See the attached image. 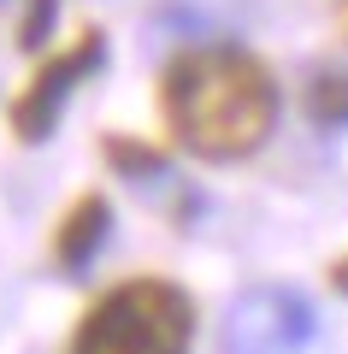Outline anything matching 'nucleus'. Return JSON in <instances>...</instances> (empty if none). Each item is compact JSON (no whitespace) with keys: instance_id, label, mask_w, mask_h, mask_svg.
I'll return each instance as SVG.
<instances>
[{"instance_id":"1","label":"nucleus","mask_w":348,"mask_h":354,"mask_svg":"<svg viewBox=\"0 0 348 354\" xmlns=\"http://www.w3.org/2000/svg\"><path fill=\"white\" fill-rule=\"evenodd\" d=\"M160 113L195 160H248L277 130V77L237 41H201L160 71Z\"/></svg>"},{"instance_id":"2","label":"nucleus","mask_w":348,"mask_h":354,"mask_svg":"<svg viewBox=\"0 0 348 354\" xmlns=\"http://www.w3.org/2000/svg\"><path fill=\"white\" fill-rule=\"evenodd\" d=\"M195 301L172 278H130L107 290L71 330L65 354H189Z\"/></svg>"},{"instance_id":"3","label":"nucleus","mask_w":348,"mask_h":354,"mask_svg":"<svg viewBox=\"0 0 348 354\" xmlns=\"http://www.w3.org/2000/svg\"><path fill=\"white\" fill-rule=\"evenodd\" d=\"M319 313L289 283H254L224 313V354H313Z\"/></svg>"},{"instance_id":"4","label":"nucleus","mask_w":348,"mask_h":354,"mask_svg":"<svg viewBox=\"0 0 348 354\" xmlns=\"http://www.w3.org/2000/svg\"><path fill=\"white\" fill-rule=\"evenodd\" d=\"M100 65H107V36H100V30H83V36H77L65 53L42 59L36 77H30V83L12 95V106H6L12 136L30 142V148H36V142H48L53 124L65 118V106H71V95L100 71Z\"/></svg>"},{"instance_id":"5","label":"nucleus","mask_w":348,"mask_h":354,"mask_svg":"<svg viewBox=\"0 0 348 354\" xmlns=\"http://www.w3.org/2000/svg\"><path fill=\"white\" fill-rule=\"evenodd\" d=\"M107 236H112V201L100 189L77 195L53 225V266L59 272H89V260L107 248Z\"/></svg>"},{"instance_id":"6","label":"nucleus","mask_w":348,"mask_h":354,"mask_svg":"<svg viewBox=\"0 0 348 354\" xmlns=\"http://www.w3.org/2000/svg\"><path fill=\"white\" fill-rule=\"evenodd\" d=\"M100 153H107V165L118 177H130V183H154V177H172V160H165V148H154V142H136V136H107L100 142Z\"/></svg>"},{"instance_id":"7","label":"nucleus","mask_w":348,"mask_h":354,"mask_svg":"<svg viewBox=\"0 0 348 354\" xmlns=\"http://www.w3.org/2000/svg\"><path fill=\"white\" fill-rule=\"evenodd\" d=\"M307 118L319 130H342L348 124V71H319L307 83Z\"/></svg>"},{"instance_id":"8","label":"nucleus","mask_w":348,"mask_h":354,"mask_svg":"<svg viewBox=\"0 0 348 354\" xmlns=\"http://www.w3.org/2000/svg\"><path fill=\"white\" fill-rule=\"evenodd\" d=\"M53 30H59V0H24V12H18V48H48Z\"/></svg>"},{"instance_id":"9","label":"nucleus","mask_w":348,"mask_h":354,"mask_svg":"<svg viewBox=\"0 0 348 354\" xmlns=\"http://www.w3.org/2000/svg\"><path fill=\"white\" fill-rule=\"evenodd\" d=\"M331 290L348 295V254H336V260H331Z\"/></svg>"}]
</instances>
